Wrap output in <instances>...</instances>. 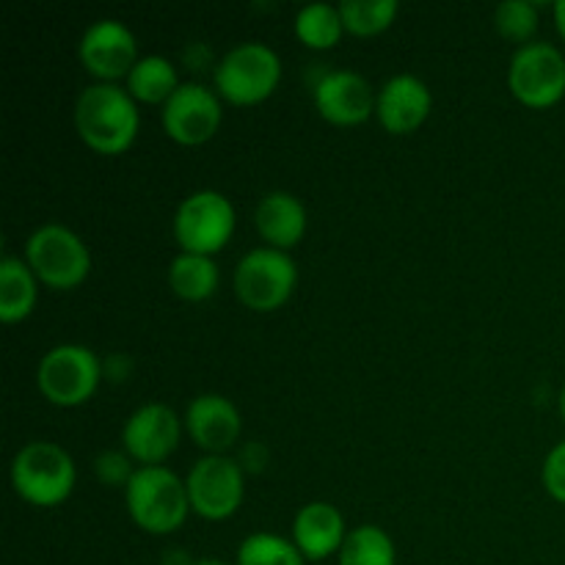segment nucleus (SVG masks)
Listing matches in <instances>:
<instances>
[{
    "mask_svg": "<svg viewBox=\"0 0 565 565\" xmlns=\"http://www.w3.org/2000/svg\"><path fill=\"white\" fill-rule=\"evenodd\" d=\"M138 116L136 99L116 83H94L83 88L75 103V127L83 141L103 154H119L136 141Z\"/></svg>",
    "mask_w": 565,
    "mask_h": 565,
    "instance_id": "f257e3e1",
    "label": "nucleus"
},
{
    "mask_svg": "<svg viewBox=\"0 0 565 565\" xmlns=\"http://www.w3.org/2000/svg\"><path fill=\"white\" fill-rule=\"evenodd\" d=\"M132 522L152 535H169L185 522L191 511L188 486L166 467H141L125 489Z\"/></svg>",
    "mask_w": 565,
    "mask_h": 565,
    "instance_id": "f03ea898",
    "label": "nucleus"
},
{
    "mask_svg": "<svg viewBox=\"0 0 565 565\" xmlns=\"http://www.w3.org/2000/svg\"><path fill=\"white\" fill-rule=\"evenodd\" d=\"M75 461L55 441H31L11 461V486L39 508L61 505L75 489Z\"/></svg>",
    "mask_w": 565,
    "mask_h": 565,
    "instance_id": "7ed1b4c3",
    "label": "nucleus"
},
{
    "mask_svg": "<svg viewBox=\"0 0 565 565\" xmlns=\"http://www.w3.org/2000/svg\"><path fill=\"white\" fill-rule=\"evenodd\" d=\"M28 268L53 290H72L83 285L92 270L86 243L64 224H44L25 243Z\"/></svg>",
    "mask_w": 565,
    "mask_h": 565,
    "instance_id": "20e7f679",
    "label": "nucleus"
},
{
    "mask_svg": "<svg viewBox=\"0 0 565 565\" xmlns=\"http://www.w3.org/2000/svg\"><path fill=\"white\" fill-rule=\"evenodd\" d=\"M281 81V61L263 42L232 47L215 66V92L235 105L263 103Z\"/></svg>",
    "mask_w": 565,
    "mask_h": 565,
    "instance_id": "39448f33",
    "label": "nucleus"
},
{
    "mask_svg": "<svg viewBox=\"0 0 565 565\" xmlns=\"http://www.w3.org/2000/svg\"><path fill=\"white\" fill-rule=\"evenodd\" d=\"M103 367L92 348L66 345L50 348L36 367V386L53 406L72 408L86 403L97 392Z\"/></svg>",
    "mask_w": 565,
    "mask_h": 565,
    "instance_id": "423d86ee",
    "label": "nucleus"
},
{
    "mask_svg": "<svg viewBox=\"0 0 565 565\" xmlns=\"http://www.w3.org/2000/svg\"><path fill=\"white\" fill-rule=\"evenodd\" d=\"M235 296L254 312H274L298 285V268L292 257L279 248H254L241 257L235 268Z\"/></svg>",
    "mask_w": 565,
    "mask_h": 565,
    "instance_id": "0eeeda50",
    "label": "nucleus"
},
{
    "mask_svg": "<svg viewBox=\"0 0 565 565\" xmlns=\"http://www.w3.org/2000/svg\"><path fill=\"white\" fill-rule=\"evenodd\" d=\"M235 232V207L218 191H196L177 207L174 237L188 254L213 257Z\"/></svg>",
    "mask_w": 565,
    "mask_h": 565,
    "instance_id": "6e6552de",
    "label": "nucleus"
},
{
    "mask_svg": "<svg viewBox=\"0 0 565 565\" xmlns=\"http://www.w3.org/2000/svg\"><path fill=\"white\" fill-rule=\"evenodd\" d=\"M508 86L519 103L530 108H550L565 94V58L550 42H530L513 53L508 66Z\"/></svg>",
    "mask_w": 565,
    "mask_h": 565,
    "instance_id": "1a4fd4ad",
    "label": "nucleus"
},
{
    "mask_svg": "<svg viewBox=\"0 0 565 565\" xmlns=\"http://www.w3.org/2000/svg\"><path fill=\"white\" fill-rule=\"evenodd\" d=\"M188 500L191 511L202 519L221 522L237 513L246 497L243 467L230 456H204L188 472Z\"/></svg>",
    "mask_w": 565,
    "mask_h": 565,
    "instance_id": "9d476101",
    "label": "nucleus"
},
{
    "mask_svg": "<svg viewBox=\"0 0 565 565\" xmlns=\"http://www.w3.org/2000/svg\"><path fill=\"white\" fill-rule=\"evenodd\" d=\"M221 119L224 114H221L218 92L202 86V83H182L163 105L166 132L185 147L210 141L218 132Z\"/></svg>",
    "mask_w": 565,
    "mask_h": 565,
    "instance_id": "9b49d317",
    "label": "nucleus"
},
{
    "mask_svg": "<svg viewBox=\"0 0 565 565\" xmlns=\"http://www.w3.org/2000/svg\"><path fill=\"white\" fill-rule=\"evenodd\" d=\"M180 417L163 403H147L127 417L121 445L132 461L160 467L180 445Z\"/></svg>",
    "mask_w": 565,
    "mask_h": 565,
    "instance_id": "f8f14e48",
    "label": "nucleus"
},
{
    "mask_svg": "<svg viewBox=\"0 0 565 565\" xmlns=\"http://www.w3.org/2000/svg\"><path fill=\"white\" fill-rule=\"evenodd\" d=\"M77 53L92 75L103 83H114L116 77L130 75L138 64L136 33L119 20H97L83 33Z\"/></svg>",
    "mask_w": 565,
    "mask_h": 565,
    "instance_id": "ddd939ff",
    "label": "nucleus"
},
{
    "mask_svg": "<svg viewBox=\"0 0 565 565\" xmlns=\"http://www.w3.org/2000/svg\"><path fill=\"white\" fill-rule=\"evenodd\" d=\"M375 103L379 94L373 92L367 77L351 70L329 72L315 86V105L331 125H362L373 116Z\"/></svg>",
    "mask_w": 565,
    "mask_h": 565,
    "instance_id": "4468645a",
    "label": "nucleus"
},
{
    "mask_svg": "<svg viewBox=\"0 0 565 565\" xmlns=\"http://www.w3.org/2000/svg\"><path fill=\"white\" fill-rule=\"evenodd\" d=\"M185 425L191 439L210 456H224L243 430V419L235 403L224 395H213V392L193 397L185 412Z\"/></svg>",
    "mask_w": 565,
    "mask_h": 565,
    "instance_id": "2eb2a0df",
    "label": "nucleus"
},
{
    "mask_svg": "<svg viewBox=\"0 0 565 565\" xmlns=\"http://www.w3.org/2000/svg\"><path fill=\"white\" fill-rule=\"evenodd\" d=\"M430 105H434V97L417 75H395L379 88L375 114L384 130L406 136L428 119Z\"/></svg>",
    "mask_w": 565,
    "mask_h": 565,
    "instance_id": "dca6fc26",
    "label": "nucleus"
},
{
    "mask_svg": "<svg viewBox=\"0 0 565 565\" xmlns=\"http://www.w3.org/2000/svg\"><path fill=\"white\" fill-rule=\"evenodd\" d=\"M345 519L331 502H309L296 513L292 544L307 561H326L345 544Z\"/></svg>",
    "mask_w": 565,
    "mask_h": 565,
    "instance_id": "f3484780",
    "label": "nucleus"
},
{
    "mask_svg": "<svg viewBox=\"0 0 565 565\" xmlns=\"http://www.w3.org/2000/svg\"><path fill=\"white\" fill-rule=\"evenodd\" d=\"M254 221H257L259 237L270 248L287 252L296 243H301L303 232H307V207L292 193L270 191L259 199Z\"/></svg>",
    "mask_w": 565,
    "mask_h": 565,
    "instance_id": "a211bd4d",
    "label": "nucleus"
},
{
    "mask_svg": "<svg viewBox=\"0 0 565 565\" xmlns=\"http://www.w3.org/2000/svg\"><path fill=\"white\" fill-rule=\"evenodd\" d=\"M36 303V276L22 259L6 254L0 259V320L17 323L31 315Z\"/></svg>",
    "mask_w": 565,
    "mask_h": 565,
    "instance_id": "6ab92c4d",
    "label": "nucleus"
},
{
    "mask_svg": "<svg viewBox=\"0 0 565 565\" xmlns=\"http://www.w3.org/2000/svg\"><path fill=\"white\" fill-rule=\"evenodd\" d=\"M180 86L182 83L177 81V66L166 55H143L127 75V92L132 94V99H141V103L166 105Z\"/></svg>",
    "mask_w": 565,
    "mask_h": 565,
    "instance_id": "aec40b11",
    "label": "nucleus"
},
{
    "mask_svg": "<svg viewBox=\"0 0 565 565\" xmlns=\"http://www.w3.org/2000/svg\"><path fill=\"white\" fill-rule=\"evenodd\" d=\"M169 285L185 301H204L218 287V265L204 254H177L169 265Z\"/></svg>",
    "mask_w": 565,
    "mask_h": 565,
    "instance_id": "412c9836",
    "label": "nucleus"
},
{
    "mask_svg": "<svg viewBox=\"0 0 565 565\" xmlns=\"http://www.w3.org/2000/svg\"><path fill=\"white\" fill-rule=\"evenodd\" d=\"M340 565H397V550L390 533L375 524H362L348 533L340 550Z\"/></svg>",
    "mask_w": 565,
    "mask_h": 565,
    "instance_id": "4be33fe9",
    "label": "nucleus"
},
{
    "mask_svg": "<svg viewBox=\"0 0 565 565\" xmlns=\"http://www.w3.org/2000/svg\"><path fill=\"white\" fill-rule=\"evenodd\" d=\"M345 22H342L340 6L331 3H307L296 14V36L307 47L329 50L340 42Z\"/></svg>",
    "mask_w": 565,
    "mask_h": 565,
    "instance_id": "5701e85b",
    "label": "nucleus"
},
{
    "mask_svg": "<svg viewBox=\"0 0 565 565\" xmlns=\"http://www.w3.org/2000/svg\"><path fill=\"white\" fill-rule=\"evenodd\" d=\"M301 555L292 541L274 533H254L237 550V565H303Z\"/></svg>",
    "mask_w": 565,
    "mask_h": 565,
    "instance_id": "b1692460",
    "label": "nucleus"
},
{
    "mask_svg": "<svg viewBox=\"0 0 565 565\" xmlns=\"http://www.w3.org/2000/svg\"><path fill=\"white\" fill-rule=\"evenodd\" d=\"M397 11H401L397 0H345L340 6L345 31L356 33V36H375V33L386 31Z\"/></svg>",
    "mask_w": 565,
    "mask_h": 565,
    "instance_id": "393cba45",
    "label": "nucleus"
},
{
    "mask_svg": "<svg viewBox=\"0 0 565 565\" xmlns=\"http://www.w3.org/2000/svg\"><path fill=\"white\" fill-rule=\"evenodd\" d=\"M494 22L508 42L530 44V36L539 31V9L530 0H505L497 6Z\"/></svg>",
    "mask_w": 565,
    "mask_h": 565,
    "instance_id": "a878e982",
    "label": "nucleus"
},
{
    "mask_svg": "<svg viewBox=\"0 0 565 565\" xmlns=\"http://www.w3.org/2000/svg\"><path fill=\"white\" fill-rule=\"evenodd\" d=\"M94 469H97V478L103 480L105 486H125L130 483V478L136 475V469L130 467V456L127 452H103V456L97 458V463H94Z\"/></svg>",
    "mask_w": 565,
    "mask_h": 565,
    "instance_id": "bb28decb",
    "label": "nucleus"
},
{
    "mask_svg": "<svg viewBox=\"0 0 565 565\" xmlns=\"http://www.w3.org/2000/svg\"><path fill=\"white\" fill-rule=\"evenodd\" d=\"M544 486L557 502L565 505V441L552 447V452L544 461Z\"/></svg>",
    "mask_w": 565,
    "mask_h": 565,
    "instance_id": "cd10ccee",
    "label": "nucleus"
},
{
    "mask_svg": "<svg viewBox=\"0 0 565 565\" xmlns=\"http://www.w3.org/2000/svg\"><path fill=\"white\" fill-rule=\"evenodd\" d=\"M555 22H557V31L565 39V0H557L555 3Z\"/></svg>",
    "mask_w": 565,
    "mask_h": 565,
    "instance_id": "c85d7f7f",
    "label": "nucleus"
},
{
    "mask_svg": "<svg viewBox=\"0 0 565 565\" xmlns=\"http://www.w3.org/2000/svg\"><path fill=\"white\" fill-rule=\"evenodd\" d=\"M188 565H226V563H221V561H196V563H188Z\"/></svg>",
    "mask_w": 565,
    "mask_h": 565,
    "instance_id": "c756f323",
    "label": "nucleus"
},
{
    "mask_svg": "<svg viewBox=\"0 0 565 565\" xmlns=\"http://www.w3.org/2000/svg\"><path fill=\"white\" fill-rule=\"evenodd\" d=\"M561 414H563V419H565V386H563V392H561Z\"/></svg>",
    "mask_w": 565,
    "mask_h": 565,
    "instance_id": "7c9ffc66",
    "label": "nucleus"
}]
</instances>
